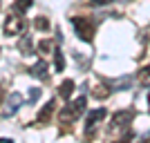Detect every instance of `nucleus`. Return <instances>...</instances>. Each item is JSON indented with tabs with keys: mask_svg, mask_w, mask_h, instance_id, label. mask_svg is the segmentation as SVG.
<instances>
[{
	"mask_svg": "<svg viewBox=\"0 0 150 143\" xmlns=\"http://www.w3.org/2000/svg\"><path fill=\"white\" fill-rule=\"evenodd\" d=\"M137 81L141 83L144 87H150V67L139 69V74H137Z\"/></svg>",
	"mask_w": 150,
	"mask_h": 143,
	"instance_id": "ddd939ff",
	"label": "nucleus"
},
{
	"mask_svg": "<svg viewBox=\"0 0 150 143\" xmlns=\"http://www.w3.org/2000/svg\"><path fill=\"white\" fill-rule=\"evenodd\" d=\"M110 94H112V89H110L105 83H99V85H94V87H92V96H94L96 101H105Z\"/></svg>",
	"mask_w": 150,
	"mask_h": 143,
	"instance_id": "6e6552de",
	"label": "nucleus"
},
{
	"mask_svg": "<svg viewBox=\"0 0 150 143\" xmlns=\"http://www.w3.org/2000/svg\"><path fill=\"white\" fill-rule=\"evenodd\" d=\"M2 101H5V87H2V83H0V105H2Z\"/></svg>",
	"mask_w": 150,
	"mask_h": 143,
	"instance_id": "f3484780",
	"label": "nucleus"
},
{
	"mask_svg": "<svg viewBox=\"0 0 150 143\" xmlns=\"http://www.w3.org/2000/svg\"><path fill=\"white\" fill-rule=\"evenodd\" d=\"M34 5V2H31V0H13V5H11V9L16 13H25L27 9H29V7Z\"/></svg>",
	"mask_w": 150,
	"mask_h": 143,
	"instance_id": "f8f14e48",
	"label": "nucleus"
},
{
	"mask_svg": "<svg viewBox=\"0 0 150 143\" xmlns=\"http://www.w3.org/2000/svg\"><path fill=\"white\" fill-rule=\"evenodd\" d=\"M9 103H11V107H7V110H5V114H7V116L16 114V110H18V107H20V103H23V96L13 92V94H11V101H9Z\"/></svg>",
	"mask_w": 150,
	"mask_h": 143,
	"instance_id": "9b49d317",
	"label": "nucleus"
},
{
	"mask_svg": "<svg viewBox=\"0 0 150 143\" xmlns=\"http://www.w3.org/2000/svg\"><path fill=\"white\" fill-rule=\"evenodd\" d=\"M54 67H56V72H63V67H65V58H63V51L58 49H54Z\"/></svg>",
	"mask_w": 150,
	"mask_h": 143,
	"instance_id": "4468645a",
	"label": "nucleus"
},
{
	"mask_svg": "<svg viewBox=\"0 0 150 143\" xmlns=\"http://www.w3.org/2000/svg\"><path fill=\"white\" fill-rule=\"evenodd\" d=\"M85 103H88V99H85V96H79V99H74L72 103L63 105L61 114H58L61 125H72V123H76V121L81 118V114L85 112Z\"/></svg>",
	"mask_w": 150,
	"mask_h": 143,
	"instance_id": "f257e3e1",
	"label": "nucleus"
},
{
	"mask_svg": "<svg viewBox=\"0 0 150 143\" xmlns=\"http://www.w3.org/2000/svg\"><path fill=\"white\" fill-rule=\"evenodd\" d=\"M56 47H54V43L52 40H40L38 43V54H50V51H54Z\"/></svg>",
	"mask_w": 150,
	"mask_h": 143,
	"instance_id": "2eb2a0df",
	"label": "nucleus"
},
{
	"mask_svg": "<svg viewBox=\"0 0 150 143\" xmlns=\"http://www.w3.org/2000/svg\"><path fill=\"white\" fill-rule=\"evenodd\" d=\"M94 5H108V2H112V0H92Z\"/></svg>",
	"mask_w": 150,
	"mask_h": 143,
	"instance_id": "a211bd4d",
	"label": "nucleus"
},
{
	"mask_svg": "<svg viewBox=\"0 0 150 143\" xmlns=\"http://www.w3.org/2000/svg\"><path fill=\"white\" fill-rule=\"evenodd\" d=\"M54 110H56V101L52 99L50 103H47V105H45L43 110H40V112H38V116H36V123H47V121H50V116H52V112H54Z\"/></svg>",
	"mask_w": 150,
	"mask_h": 143,
	"instance_id": "0eeeda50",
	"label": "nucleus"
},
{
	"mask_svg": "<svg viewBox=\"0 0 150 143\" xmlns=\"http://www.w3.org/2000/svg\"><path fill=\"white\" fill-rule=\"evenodd\" d=\"M34 27H36L38 31H47L50 29V20L45 18V16H38V18L34 20Z\"/></svg>",
	"mask_w": 150,
	"mask_h": 143,
	"instance_id": "dca6fc26",
	"label": "nucleus"
},
{
	"mask_svg": "<svg viewBox=\"0 0 150 143\" xmlns=\"http://www.w3.org/2000/svg\"><path fill=\"white\" fill-rule=\"evenodd\" d=\"M132 118H134V112L132 110H121L112 116V123H110V132H123L130 128Z\"/></svg>",
	"mask_w": 150,
	"mask_h": 143,
	"instance_id": "7ed1b4c3",
	"label": "nucleus"
},
{
	"mask_svg": "<svg viewBox=\"0 0 150 143\" xmlns=\"http://www.w3.org/2000/svg\"><path fill=\"white\" fill-rule=\"evenodd\" d=\"M23 29H25V20H23L20 13L13 11L11 16H7V20H5V36H18V34H23Z\"/></svg>",
	"mask_w": 150,
	"mask_h": 143,
	"instance_id": "20e7f679",
	"label": "nucleus"
},
{
	"mask_svg": "<svg viewBox=\"0 0 150 143\" xmlns=\"http://www.w3.org/2000/svg\"><path fill=\"white\" fill-rule=\"evenodd\" d=\"M72 92H74V81L72 78H67V81H63L58 85V96H63V101H67L72 96Z\"/></svg>",
	"mask_w": 150,
	"mask_h": 143,
	"instance_id": "1a4fd4ad",
	"label": "nucleus"
},
{
	"mask_svg": "<svg viewBox=\"0 0 150 143\" xmlns=\"http://www.w3.org/2000/svg\"><path fill=\"white\" fill-rule=\"evenodd\" d=\"M72 25H74L76 29V36L83 38L85 43H92V38H94V29H96V23H94L92 16H76V18H72Z\"/></svg>",
	"mask_w": 150,
	"mask_h": 143,
	"instance_id": "f03ea898",
	"label": "nucleus"
},
{
	"mask_svg": "<svg viewBox=\"0 0 150 143\" xmlns=\"http://www.w3.org/2000/svg\"><path fill=\"white\" fill-rule=\"evenodd\" d=\"M103 118H105V110H103V107H96V110L88 112V118H85V134H88V137H92V130Z\"/></svg>",
	"mask_w": 150,
	"mask_h": 143,
	"instance_id": "39448f33",
	"label": "nucleus"
},
{
	"mask_svg": "<svg viewBox=\"0 0 150 143\" xmlns=\"http://www.w3.org/2000/svg\"><path fill=\"white\" fill-rule=\"evenodd\" d=\"M18 49L20 54H34V45H31V36H23L20 38V43H18Z\"/></svg>",
	"mask_w": 150,
	"mask_h": 143,
	"instance_id": "9d476101",
	"label": "nucleus"
},
{
	"mask_svg": "<svg viewBox=\"0 0 150 143\" xmlns=\"http://www.w3.org/2000/svg\"><path fill=\"white\" fill-rule=\"evenodd\" d=\"M148 103H150V96H148Z\"/></svg>",
	"mask_w": 150,
	"mask_h": 143,
	"instance_id": "6ab92c4d",
	"label": "nucleus"
},
{
	"mask_svg": "<svg viewBox=\"0 0 150 143\" xmlns=\"http://www.w3.org/2000/svg\"><path fill=\"white\" fill-rule=\"evenodd\" d=\"M47 69H50L47 61H38L36 65L29 69V74H31V76H36V78H40V81H47Z\"/></svg>",
	"mask_w": 150,
	"mask_h": 143,
	"instance_id": "423d86ee",
	"label": "nucleus"
},
{
	"mask_svg": "<svg viewBox=\"0 0 150 143\" xmlns=\"http://www.w3.org/2000/svg\"><path fill=\"white\" fill-rule=\"evenodd\" d=\"M0 7H2V2H0Z\"/></svg>",
	"mask_w": 150,
	"mask_h": 143,
	"instance_id": "aec40b11",
	"label": "nucleus"
}]
</instances>
